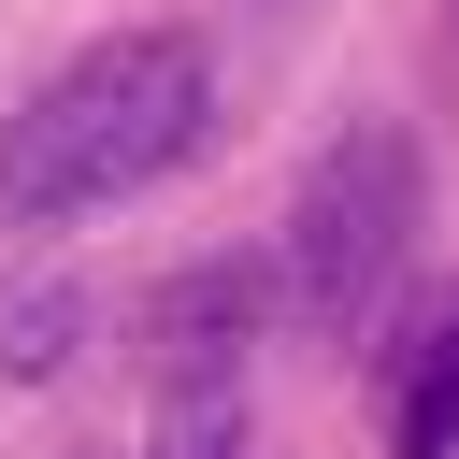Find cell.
I'll list each match as a JSON object with an SVG mask.
<instances>
[{
	"mask_svg": "<svg viewBox=\"0 0 459 459\" xmlns=\"http://www.w3.org/2000/svg\"><path fill=\"white\" fill-rule=\"evenodd\" d=\"M387 459H459V301L402 344V402H387Z\"/></svg>",
	"mask_w": 459,
	"mask_h": 459,
	"instance_id": "cell-4",
	"label": "cell"
},
{
	"mask_svg": "<svg viewBox=\"0 0 459 459\" xmlns=\"http://www.w3.org/2000/svg\"><path fill=\"white\" fill-rule=\"evenodd\" d=\"M72 316H86L72 287H14V301H0V373H14V387L57 373V359H72Z\"/></svg>",
	"mask_w": 459,
	"mask_h": 459,
	"instance_id": "cell-5",
	"label": "cell"
},
{
	"mask_svg": "<svg viewBox=\"0 0 459 459\" xmlns=\"http://www.w3.org/2000/svg\"><path fill=\"white\" fill-rule=\"evenodd\" d=\"M143 459H244V387H215V402H158V445Z\"/></svg>",
	"mask_w": 459,
	"mask_h": 459,
	"instance_id": "cell-6",
	"label": "cell"
},
{
	"mask_svg": "<svg viewBox=\"0 0 459 459\" xmlns=\"http://www.w3.org/2000/svg\"><path fill=\"white\" fill-rule=\"evenodd\" d=\"M72 459H100V445H72Z\"/></svg>",
	"mask_w": 459,
	"mask_h": 459,
	"instance_id": "cell-7",
	"label": "cell"
},
{
	"mask_svg": "<svg viewBox=\"0 0 459 459\" xmlns=\"http://www.w3.org/2000/svg\"><path fill=\"white\" fill-rule=\"evenodd\" d=\"M402 244H416V143H402L387 115H359V129L316 143V172H301V201H287V230H273V301H287V330H301V344H359L373 301L402 287Z\"/></svg>",
	"mask_w": 459,
	"mask_h": 459,
	"instance_id": "cell-2",
	"label": "cell"
},
{
	"mask_svg": "<svg viewBox=\"0 0 459 459\" xmlns=\"http://www.w3.org/2000/svg\"><path fill=\"white\" fill-rule=\"evenodd\" d=\"M215 129V57L186 29H100L86 57H57L14 129H0V230H72L143 201L186 143Z\"/></svg>",
	"mask_w": 459,
	"mask_h": 459,
	"instance_id": "cell-1",
	"label": "cell"
},
{
	"mask_svg": "<svg viewBox=\"0 0 459 459\" xmlns=\"http://www.w3.org/2000/svg\"><path fill=\"white\" fill-rule=\"evenodd\" d=\"M258 316H273V273H258V258H186V273L143 301V373H158V402H215V387H244Z\"/></svg>",
	"mask_w": 459,
	"mask_h": 459,
	"instance_id": "cell-3",
	"label": "cell"
}]
</instances>
